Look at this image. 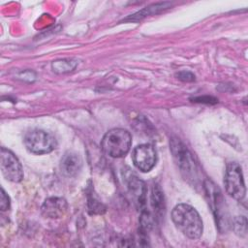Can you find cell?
<instances>
[{
    "label": "cell",
    "instance_id": "6da1fadb",
    "mask_svg": "<svg viewBox=\"0 0 248 248\" xmlns=\"http://www.w3.org/2000/svg\"><path fill=\"white\" fill-rule=\"evenodd\" d=\"M171 219L175 227L187 237L197 239L202 235V220L193 206L186 203L175 205L171 211Z\"/></svg>",
    "mask_w": 248,
    "mask_h": 248
},
{
    "label": "cell",
    "instance_id": "8992f818",
    "mask_svg": "<svg viewBox=\"0 0 248 248\" xmlns=\"http://www.w3.org/2000/svg\"><path fill=\"white\" fill-rule=\"evenodd\" d=\"M203 188L208 201V204L215 216L216 224L220 230L222 227L226 229L228 226V217L224 204V199L220 189L209 179H206L203 182Z\"/></svg>",
    "mask_w": 248,
    "mask_h": 248
},
{
    "label": "cell",
    "instance_id": "52a82bcc",
    "mask_svg": "<svg viewBox=\"0 0 248 248\" xmlns=\"http://www.w3.org/2000/svg\"><path fill=\"white\" fill-rule=\"evenodd\" d=\"M0 168L4 177L12 182H19L23 178V170L16 155L5 147L0 152Z\"/></svg>",
    "mask_w": 248,
    "mask_h": 248
},
{
    "label": "cell",
    "instance_id": "ba28073f",
    "mask_svg": "<svg viewBox=\"0 0 248 248\" xmlns=\"http://www.w3.org/2000/svg\"><path fill=\"white\" fill-rule=\"evenodd\" d=\"M132 160L134 165L141 171L147 172L151 170L156 165L157 155L156 150L152 144L143 143L134 148L132 153Z\"/></svg>",
    "mask_w": 248,
    "mask_h": 248
},
{
    "label": "cell",
    "instance_id": "5b68a950",
    "mask_svg": "<svg viewBox=\"0 0 248 248\" xmlns=\"http://www.w3.org/2000/svg\"><path fill=\"white\" fill-rule=\"evenodd\" d=\"M224 184L227 193L236 201H241L246 194L245 183L241 167L236 162L227 165L224 176Z\"/></svg>",
    "mask_w": 248,
    "mask_h": 248
},
{
    "label": "cell",
    "instance_id": "5bb4252c",
    "mask_svg": "<svg viewBox=\"0 0 248 248\" xmlns=\"http://www.w3.org/2000/svg\"><path fill=\"white\" fill-rule=\"evenodd\" d=\"M87 205L89 212L91 214H102L106 211L105 205L100 202V200L93 194V191L88 193L87 196Z\"/></svg>",
    "mask_w": 248,
    "mask_h": 248
},
{
    "label": "cell",
    "instance_id": "3957f363",
    "mask_svg": "<svg viewBox=\"0 0 248 248\" xmlns=\"http://www.w3.org/2000/svg\"><path fill=\"white\" fill-rule=\"evenodd\" d=\"M170 150L173 159L185 179L187 178L191 181L196 182L198 180L199 170L192 153L178 139L171 140Z\"/></svg>",
    "mask_w": 248,
    "mask_h": 248
},
{
    "label": "cell",
    "instance_id": "e0dca14e",
    "mask_svg": "<svg viewBox=\"0 0 248 248\" xmlns=\"http://www.w3.org/2000/svg\"><path fill=\"white\" fill-rule=\"evenodd\" d=\"M10 207V199L3 188H1L0 194V208L2 211L7 210Z\"/></svg>",
    "mask_w": 248,
    "mask_h": 248
},
{
    "label": "cell",
    "instance_id": "9c48e42d",
    "mask_svg": "<svg viewBox=\"0 0 248 248\" xmlns=\"http://www.w3.org/2000/svg\"><path fill=\"white\" fill-rule=\"evenodd\" d=\"M124 177H125V182L127 184L128 191L132 196V199L134 200L136 205L140 209L143 210L146 203V194H147V188L145 183L133 172H128L127 174L124 175Z\"/></svg>",
    "mask_w": 248,
    "mask_h": 248
},
{
    "label": "cell",
    "instance_id": "9a60e30c",
    "mask_svg": "<svg viewBox=\"0 0 248 248\" xmlns=\"http://www.w3.org/2000/svg\"><path fill=\"white\" fill-rule=\"evenodd\" d=\"M170 4V3H167V2H164V3H159V4H155V5H152L150 7H146L145 9H143L142 11L135 14L132 18H137V19H140L141 17H144L150 14H153L156 12V10H164L166 8H169Z\"/></svg>",
    "mask_w": 248,
    "mask_h": 248
},
{
    "label": "cell",
    "instance_id": "4fadbf2b",
    "mask_svg": "<svg viewBox=\"0 0 248 248\" xmlns=\"http://www.w3.org/2000/svg\"><path fill=\"white\" fill-rule=\"evenodd\" d=\"M78 66V61L74 58H64L58 59L51 63V68L53 72L57 74H65L74 71Z\"/></svg>",
    "mask_w": 248,
    "mask_h": 248
},
{
    "label": "cell",
    "instance_id": "8fae6325",
    "mask_svg": "<svg viewBox=\"0 0 248 248\" xmlns=\"http://www.w3.org/2000/svg\"><path fill=\"white\" fill-rule=\"evenodd\" d=\"M82 167L80 156L75 152H66L60 161L61 172L68 177L77 175Z\"/></svg>",
    "mask_w": 248,
    "mask_h": 248
},
{
    "label": "cell",
    "instance_id": "2e32d148",
    "mask_svg": "<svg viewBox=\"0 0 248 248\" xmlns=\"http://www.w3.org/2000/svg\"><path fill=\"white\" fill-rule=\"evenodd\" d=\"M233 230L239 236H246L247 234V220L244 216H238L233 220Z\"/></svg>",
    "mask_w": 248,
    "mask_h": 248
},
{
    "label": "cell",
    "instance_id": "7c38bea8",
    "mask_svg": "<svg viewBox=\"0 0 248 248\" xmlns=\"http://www.w3.org/2000/svg\"><path fill=\"white\" fill-rule=\"evenodd\" d=\"M151 206L157 215H162L165 211L164 195L161 188L158 185H153L151 192Z\"/></svg>",
    "mask_w": 248,
    "mask_h": 248
},
{
    "label": "cell",
    "instance_id": "277c9868",
    "mask_svg": "<svg viewBox=\"0 0 248 248\" xmlns=\"http://www.w3.org/2000/svg\"><path fill=\"white\" fill-rule=\"evenodd\" d=\"M23 142L29 152L38 155L50 153L57 146L56 139L52 134L39 129L27 132Z\"/></svg>",
    "mask_w": 248,
    "mask_h": 248
},
{
    "label": "cell",
    "instance_id": "ac0fdd59",
    "mask_svg": "<svg viewBox=\"0 0 248 248\" xmlns=\"http://www.w3.org/2000/svg\"><path fill=\"white\" fill-rule=\"evenodd\" d=\"M176 76H177V78H179L183 81H193V80H195V76L190 72L182 71V72H179Z\"/></svg>",
    "mask_w": 248,
    "mask_h": 248
},
{
    "label": "cell",
    "instance_id": "7a4b0ae2",
    "mask_svg": "<svg viewBox=\"0 0 248 248\" xmlns=\"http://www.w3.org/2000/svg\"><path fill=\"white\" fill-rule=\"evenodd\" d=\"M131 144V134L121 128H114L107 132L101 142L103 151L112 158L125 156L129 152Z\"/></svg>",
    "mask_w": 248,
    "mask_h": 248
},
{
    "label": "cell",
    "instance_id": "30bf717a",
    "mask_svg": "<svg viewBox=\"0 0 248 248\" xmlns=\"http://www.w3.org/2000/svg\"><path fill=\"white\" fill-rule=\"evenodd\" d=\"M68 210V202L63 198L58 197H51L47 198L42 207L41 211L42 214L46 218H51V219H58L63 217Z\"/></svg>",
    "mask_w": 248,
    "mask_h": 248
}]
</instances>
